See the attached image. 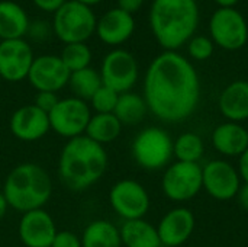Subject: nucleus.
<instances>
[{"instance_id": "nucleus-1", "label": "nucleus", "mask_w": 248, "mask_h": 247, "mask_svg": "<svg viewBox=\"0 0 248 247\" xmlns=\"http://www.w3.org/2000/svg\"><path fill=\"white\" fill-rule=\"evenodd\" d=\"M199 98V76L186 57L164 51L151 61L144 79V99L158 119L171 124L187 119Z\"/></svg>"}, {"instance_id": "nucleus-2", "label": "nucleus", "mask_w": 248, "mask_h": 247, "mask_svg": "<svg viewBox=\"0 0 248 247\" xmlns=\"http://www.w3.org/2000/svg\"><path fill=\"white\" fill-rule=\"evenodd\" d=\"M108 169V153L103 146L86 135L71 138L61 150L58 173L62 183L76 192L97 183Z\"/></svg>"}, {"instance_id": "nucleus-3", "label": "nucleus", "mask_w": 248, "mask_h": 247, "mask_svg": "<svg viewBox=\"0 0 248 247\" xmlns=\"http://www.w3.org/2000/svg\"><path fill=\"white\" fill-rule=\"evenodd\" d=\"M199 25L196 0H154L150 26L154 38L166 51H176L193 38Z\"/></svg>"}, {"instance_id": "nucleus-4", "label": "nucleus", "mask_w": 248, "mask_h": 247, "mask_svg": "<svg viewBox=\"0 0 248 247\" xmlns=\"http://www.w3.org/2000/svg\"><path fill=\"white\" fill-rule=\"evenodd\" d=\"M1 192L10 208L25 214L44 208L52 195V181L42 166L22 163L6 176Z\"/></svg>"}, {"instance_id": "nucleus-5", "label": "nucleus", "mask_w": 248, "mask_h": 247, "mask_svg": "<svg viewBox=\"0 0 248 247\" xmlns=\"http://www.w3.org/2000/svg\"><path fill=\"white\" fill-rule=\"evenodd\" d=\"M96 15L92 7L76 0H67L52 19V31L61 42H86L96 32Z\"/></svg>"}, {"instance_id": "nucleus-6", "label": "nucleus", "mask_w": 248, "mask_h": 247, "mask_svg": "<svg viewBox=\"0 0 248 247\" xmlns=\"http://www.w3.org/2000/svg\"><path fill=\"white\" fill-rule=\"evenodd\" d=\"M132 156L140 167L145 170H160L174 157L173 140L163 128L148 127L134 138Z\"/></svg>"}, {"instance_id": "nucleus-7", "label": "nucleus", "mask_w": 248, "mask_h": 247, "mask_svg": "<svg viewBox=\"0 0 248 247\" xmlns=\"http://www.w3.org/2000/svg\"><path fill=\"white\" fill-rule=\"evenodd\" d=\"M209 33L215 45L227 51H237L247 44L248 23L237 9L219 7L211 16Z\"/></svg>"}, {"instance_id": "nucleus-8", "label": "nucleus", "mask_w": 248, "mask_h": 247, "mask_svg": "<svg viewBox=\"0 0 248 247\" xmlns=\"http://www.w3.org/2000/svg\"><path fill=\"white\" fill-rule=\"evenodd\" d=\"M51 130L64 137L76 138L84 135L87 124L92 118L90 105L76 96L60 99L55 108L48 114Z\"/></svg>"}, {"instance_id": "nucleus-9", "label": "nucleus", "mask_w": 248, "mask_h": 247, "mask_svg": "<svg viewBox=\"0 0 248 247\" xmlns=\"http://www.w3.org/2000/svg\"><path fill=\"white\" fill-rule=\"evenodd\" d=\"M161 189L174 202L193 199L202 189V166L199 163H171L161 178Z\"/></svg>"}, {"instance_id": "nucleus-10", "label": "nucleus", "mask_w": 248, "mask_h": 247, "mask_svg": "<svg viewBox=\"0 0 248 247\" xmlns=\"http://www.w3.org/2000/svg\"><path fill=\"white\" fill-rule=\"evenodd\" d=\"M109 204L121 218L129 221L144 218L150 210L151 201L142 183L134 179H122L110 188Z\"/></svg>"}, {"instance_id": "nucleus-11", "label": "nucleus", "mask_w": 248, "mask_h": 247, "mask_svg": "<svg viewBox=\"0 0 248 247\" xmlns=\"http://www.w3.org/2000/svg\"><path fill=\"white\" fill-rule=\"evenodd\" d=\"M102 83L116 93H126L135 86L140 68L137 58L126 49L116 48L108 52L100 67Z\"/></svg>"}, {"instance_id": "nucleus-12", "label": "nucleus", "mask_w": 248, "mask_h": 247, "mask_svg": "<svg viewBox=\"0 0 248 247\" xmlns=\"http://www.w3.org/2000/svg\"><path fill=\"white\" fill-rule=\"evenodd\" d=\"M241 186L238 170L227 160H212L202 167V188L217 201H230Z\"/></svg>"}, {"instance_id": "nucleus-13", "label": "nucleus", "mask_w": 248, "mask_h": 247, "mask_svg": "<svg viewBox=\"0 0 248 247\" xmlns=\"http://www.w3.org/2000/svg\"><path fill=\"white\" fill-rule=\"evenodd\" d=\"M70 74L60 55L45 54L35 57L28 74V82L36 92L58 93L68 84Z\"/></svg>"}, {"instance_id": "nucleus-14", "label": "nucleus", "mask_w": 248, "mask_h": 247, "mask_svg": "<svg viewBox=\"0 0 248 247\" xmlns=\"http://www.w3.org/2000/svg\"><path fill=\"white\" fill-rule=\"evenodd\" d=\"M35 60L31 45L25 39L0 41V77L10 83L28 79Z\"/></svg>"}, {"instance_id": "nucleus-15", "label": "nucleus", "mask_w": 248, "mask_h": 247, "mask_svg": "<svg viewBox=\"0 0 248 247\" xmlns=\"http://www.w3.org/2000/svg\"><path fill=\"white\" fill-rule=\"evenodd\" d=\"M57 231L54 218L44 208L22 214L17 226L19 239L26 247H51Z\"/></svg>"}, {"instance_id": "nucleus-16", "label": "nucleus", "mask_w": 248, "mask_h": 247, "mask_svg": "<svg viewBox=\"0 0 248 247\" xmlns=\"http://www.w3.org/2000/svg\"><path fill=\"white\" fill-rule=\"evenodd\" d=\"M10 132L20 141H38L51 131L48 114L36 108L33 103L17 108L9 121Z\"/></svg>"}, {"instance_id": "nucleus-17", "label": "nucleus", "mask_w": 248, "mask_h": 247, "mask_svg": "<svg viewBox=\"0 0 248 247\" xmlns=\"http://www.w3.org/2000/svg\"><path fill=\"white\" fill-rule=\"evenodd\" d=\"M195 230V215L185 207L173 208L163 215L157 226L161 246L179 247L186 243Z\"/></svg>"}, {"instance_id": "nucleus-18", "label": "nucleus", "mask_w": 248, "mask_h": 247, "mask_svg": "<svg viewBox=\"0 0 248 247\" xmlns=\"http://www.w3.org/2000/svg\"><path fill=\"white\" fill-rule=\"evenodd\" d=\"M135 31L134 16L121 10L119 7L110 9L103 13L96 23V33L106 45L118 47L126 42Z\"/></svg>"}, {"instance_id": "nucleus-19", "label": "nucleus", "mask_w": 248, "mask_h": 247, "mask_svg": "<svg viewBox=\"0 0 248 247\" xmlns=\"http://www.w3.org/2000/svg\"><path fill=\"white\" fill-rule=\"evenodd\" d=\"M212 144L218 153L227 157H240L248 148L247 128L238 122L227 121L214 130Z\"/></svg>"}, {"instance_id": "nucleus-20", "label": "nucleus", "mask_w": 248, "mask_h": 247, "mask_svg": "<svg viewBox=\"0 0 248 247\" xmlns=\"http://www.w3.org/2000/svg\"><path fill=\"white\" fill-rule=\"evenodd\" d=\"M219 111L231 122L248 119V82L237 80L230 83L219 95Z\"/></svg>"}, {"instance_id": "nucleus-21", "label": "nucleus", "mask_w": 248, "mask_h": 247, "mask_svg": "<svg viewBox=\"0 0 248 247\" xmlns=\"http://www.w3.org/2000/svg\"><path fill=\"white\" fill-rule=\"evenodd\" d=\"M29 31V19L23 7L12 0L0 1V41L23 39Z\"/></svg>"}, {"instance_id": "nucleus-22", "label": "nucleus", "mask_w": 248, "mask_h": 247, "mask_svg": "<svg viewBox=\"0 0 248 247\" xmlns=\"http://www.w3.org/2000/svg\"><path fill=\"white\" fill-rule=\"evenodd\" d=\"M122 246L125 247H161L157 227L144 218L129 220L119 229Z\"/></svg>"}, {"instance_id": "nucleus-23", "label": "nucleus", "mask_w": 248, "mask_h": 247, "mask_svg": "<svg viewBox=\"0 0 248 247\" xmlns=\"http://www.w3.org/2000/svg\"><path fill=\"white\" fill-rule=\"evenodd\" d=\"M81 247H122L119 229L106 220H94L81 234Z\"/></svg>"}, {"instance_id": "nucleus-24", "label": "nucleus", "mask_w": 248, "mask_h": 247, "mask_svg": "<svg viewBox=\"0 0 248 247\" xmlns=\"http://www.w3.org/2000/svg\"><path fill=\"white\" fill-rule=\"evenodd\" d=\"M122 127L115 114H92L84 135L105 147L121 135Z\"/></svg>"}, {"instance_id": "nucleus-25", "label": "nucleus", "mask_w": 248, "mask_h": 247, "mask_svg": "<svg viewBox=\"0 0 248 247\" xmlns=\"http://www.w3.org/2000/svg\"><path fill=\"white\" fill-rule=\"evenodd\" d=\"M147 111L148 106L144 96L134 92H126L119 95L113 114L122 125H137L145 118Z\"/></svg>"}, {"instance_id": "nucleus-26", "label": "nucleus", "mask_w": 248, "mask_h": 247, "mask_svg": "<svg viewBox=\"0 0 248 247\" xmlns=\"http://www.w3.org/2000/svg\"><path fill=\"white\" fill-rule=\"evenodd\" d=\"M68 86L76 98L87 102L103 86V83H102L100 73L92 67H87V68L71 73Z\"/></svg>"}, {"instance_id": "nucleus-27", "label": "nucleus", "mask_w": 248, "mask_h": 247, "mask_svg": "<svg viewBox=\"0 0 248 247\" xmlns=\"http://www.w3.org/2000/svg\"><path fill=\"white\" fill-rule=\"evenodd\" d=\"M205 151L202 138L195 132H185L173 141V156L177 162L199 163Z\"/></svg>"}, {"instance_id": "nucleus-28", "label": "nucleus", "mask_w": 248, "mask_h": 247, "mask_svg": "<svg viewBox=\"0 0 248 247\" xmlns=\"http://www.w3.org/2000/svg\"><path fill=\"white\" fill-rule=\"evenodd\" d=\"M92 49L86 42H76V44H67L62 48V52L60 58L62 60L64 66L68 68L70 73L83 70L90 67L92 63Z\"/></svg>"}, {"instance_id": "nucleus-29", "label": "nucleus", "mask_w": 248, "mask_h": 247, "mask_svg": "<svg viewBox=\"0 0 248 247\" xmlns=\"http://www.w3.org/2000/svg\"><path fill=\"white\" fill-rule=\"evenodd\" d=\"M118 98L119 93L103 84L90 99V109H93L94 114H113Z\"/></svg>"}, {"instance_id": "nucleus-30", "label": "nucleus", "mask_w": 248, "mask_h": 247, "mask_svg": "<svg viewBox=\"0 0 248 247\" xmlns=\"http://www.w3.org/2000/svg\"><path fill=\"white\" fill-rule=\"evenodd\" d=\"M214 49H215V44L211 38L208 36H193L189 42H187V51H189V55L193 58V60H198V61H205L208 58L212 57L214 54Z\"/></svg>"}, {"instance_id": "nucleus-31", "label": "nucleus", "mask_w": 248, "mask_h": 247, "mask_svg": "<svg viewBox=\"0 0 248 247\" xmlns=\"http://www.w3.org/2000/svg\"><path fill=\"white\" fill-rule=\"evenodd\" d=\"M51 247H81V239L73 231L61 230L57 231Z\"/></svg>"}, {"instance_id": "nucleus-32", "label": "nucleus", "mask_w": 248, "mask_h": 247, "mask_svg": "<svg viewBox=\"0 0 248 247\" xmlns=\"http://www.w3.org/2000/svg\"><path fill=\"white\" fill-rule=\"evenodd\" d=\"M58 100H60V98L54 92H38L36 96H35L33 105L36 108H39L41 111L49 114L55 108V105L58 103Z\"/></svg>"}, {"instance_id": "nucleus-33", "label": "nucleus", "mask_w": 248, "mask_h": 247, "mask_svg": "<svg viewBox=\"0 0 248 247\" xmlns=\"http://www.w3.org/2000/svg\"><path fill=\"white\" fill-rule=\"evenodd\" d=\"M38 9L46 13H55L67 0H32Z\"/></svg>"}, {"instance_id": "nucleus-34", "label": "nucleus", "mask_w": 248, "mask_h": 247, "mask_svg": "<svg viewBox=\"0 0 248 247\" xmlns=\"http://www.w3.org/2000/svg\"><path fill=\"white\" fill-rule=\"evenodd\" d=\"M144 4V0H118V7L129 15L138 12Z\"/></svg>"}, {"instance_id": "nucleus-35", "label": "nucleus", "mask_w": 248, "mask_h": 247, "mask_svg": "<svg viewBox=\"0 0 248 247\" xmlns=\"http://www.w3.org/2000/svg\"><path fill=\"white\" fill-rule=\"evenodd\" d=\"M238 175L244 181V183H248V148L238 157Z\"/></svg>"}, {"instance_id": "nucleus-36", "label": "nucleus", "mask_w": 248, "mask_h": 247, "mask_svg": "<svg viewBox=\"0 0 248 247\" xmlns=\"http://www.w3.org/2000/svg\"><path fill=\"white\" fill-rule=\"evenodd\" d=\"M235 198H237L238 204L241 205V208L248 211V183H244V185L240 186L238 194H237Z\"/></svg>"}, {"instance_id": "nucleus-37", "label": "nucleus", "mask_w": 248, "mask_h": 247, "mask_svg": "<svg viewBox=\"0 0 248 247\" xmlns=\"http://www.w3.org/2000/svg\"><path fill=\"white\" fill-rule=\"evenodd\" d=\"M9 208H10V207H9V204H7V201H6L3 192H0V221L4 218V215H6V213H7Z\"/></svg>"}, {"instance_id": "nucleus-38", "label": "nucleus", "mask_w": 248, "mask_h": 247, "mask_svg": "<svg viewBox=\"0 0 248 247\" xmlns=\"http://www.w3.org/2000/svg\"><path fill=\"white\" fill-rule=\"evenodd\" d=\"M219 7H234L240 0H214Z\"/></svg>"}, {"instance_id": "nucleus-39", "label": "nucleus", "mask_w": 248, "mask_h": 247, "mask_svg": "<svg viewBox=\"0 0 248 247\" xmlns=\"http://www.w3.org/2000/svg\"><path fill=\"white\" fill-rule=\"evenodd\" d=\"M76 1H78V3H83V4H86V6L92 7L93 4H97V3H100L102 0H76Z\"/></svg>"}, {"instance_id": "nucleus-40", "label": "nucleus", "mask_w": 248, "mask_h": 247, "mask_svg": "<svg viewBox=\"0 0 248 247\" xmlns=\"http://www.w3.org/2000/svg\"><path fill=\"white\" fill-rule=\"evenodd\" d=\"M247 135H248V130H247Z\"/></svg>"}]
</instances>
